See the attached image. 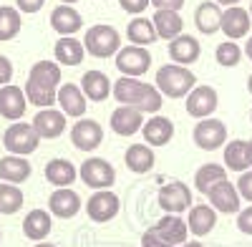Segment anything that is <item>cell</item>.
Here are the masks:
<instances>
[{"instance_id":"cell-1","label":"cell","mask_w":252,"mask_h":247,"mask_svg":"<svg viewBox=\"0 0 252 247\" xmlns=\"http://www.w3.org/2000/svg\"><path fill=\"white\" fill-rule=\"evenodd\" d=\"M61 78H63V73L56 61H38V63H33L28 81H26V89H23L28 104H33L38 109H51L56 104Z\"/></svg>"},{"instance_id":"cell-2","label":"cell","mask_w":252,"mask_h":247,"mask_svg":"<svg viewBox=\"0 0 252 247\" xmlns=\"http://www.w3.org/2000/svg\"><path fill=\"white\" fill-rule=\"evenodd\" d=\"M111 91L121 106H131L141 114H159L164 106V96L159 93V89L154 84H144L139 78L121 76V78H116Z\"/></svg>"},{"instance_id":"cell-3","label":"cell","mask_w":252,"mask_h":247,"mask_svg":"<svg viewBox=\"0 0 252 247\" xmlns=\"http://www.w3.org/2000/svg\"><path fill=\"white\" fill-rule=\"evenodd\" d=\"M154 78H157L159 93L166 96V98H184L189 91L197 86L194 73L189 71L187 66H179V63H164L157 71Z\"/></svg>"},{"instance_id":"cell-4","label":"cell","mask_w":252,"mask_h":247,"mask_svg":"<svg viewBox=\"0 0 252 247\" xmlns=\"http://www.w3.org/2000/svg\"><path fill=\"white\" fill-rule=\"evenodd\" d=\"M83 48H86V53H91L94 58H111L121 51V35L114 26L96 23L86 31Z\"/></svg>"},{"instance_id":"cell-5","label":"cell","mask_w":252,"mask_h":247,"mask_svg":"<svg viewBox=\"0 0 252 247\" xmlns=\"http://www.w3.org/2000/svg\"><path fill=\"white\" fill-rule=\"evenodd\" d=\"M38 144H40V136L35 134L33 124L28 121H13L3 134V147L8 149V154H15V156L33 154L38 149Z\"/></svg>"},{"instance_id":"cell-6","label":"cell","mask_w":252,"mask_h":247,"mask_svg":"<svg viewBox=\"0 0 252 247\" xmlns=\"http://www.w3.org/2000/svg\"><path fill=\"white\" fill-rule=\"evenodd\" d=\"M78 179L86 184V187L91 189H111L114 187V182H116V169L111 167V164L106 159H86L81 164V169H78Z\"/></svg>"},{"instance_id":"cell-7","label":"cell","mask_w":252,"mask_h":247,"mask_svg":"<svg viewBox=\"0 0 252 247\" xmlns=\"http://www.w3.org/2000/svg\"><path fill=\"white\" fill-rule=\"evenodd\" d=\"M157 202L159 207L166 212V215H182V212H189L192 207V189L187 187L184 182H169L164 184L157 194Z\"/></svg>"},{"instance_id":"cell-8","label":"cell","mask_w":252,"mask_h":247,"mask_svg":"<svg viewBox=\"0 0 252 247\" xmlns=\"http://www.w3.org/2000/svg\"><path fill=\"white\" fill-rule=\"evenodd\" d=\"M116 68L121 76L139 78L152 68V53L141 46H126L116 53Z\"/></svg>"},{"instance_id":"cell-9","label":"cell","mask_w":252,"mask_h":247,"mask_svg":"<svg viewBox=\"0 0 252 247\" xmlns=\"http://www.w3.org/2000/svg\"><path fill=\"white\" fill-rule=\"evenodd\" d=\"M217 104H220V96L212 86H194L192 91H189L184 96V109L189 116H194V119H209L215 111H217Z\"/></svg>"},{"instance_id":"cell-10","label":"cell","mask_w":252,"mask_h":247,"mask_svg":"<svg viewBox=\"0 0 252 247\" xmlns=\"http://www.w3.org/2000/svg\"><path fill=\"white\" fill-rule=\"evenodd\" d=\"M192 139L202 152H215L227 144V126L220 119H199L192 131Z\"/></svg>"},{"instance_id":"cell-11","label":"cell","mask_w":252,"mask_h":247,"mask_svg":"<svg viewBox=\"0 0 252 247\" xmlns=\"http://www.w3.org/2000/svg\"><path fill=\"white\" fill-rule=\"evenodd\" d=\"M207 199H209V207H215V212H224V215H237L240 202H242L237 187L229 179L217 182L215 187L207 192Z\"/></svg>"},{"instance_id":"cell-12","label":"cell","mask_w":252,"mask_h":247,"mask_svg":"<svg viewBox=\"0 0 252 247\" xmlns=\"http://www.w3.org/2000/svg\"><path fill=\"white\" fill-rule=\"evenodd\" d=\"M119 210H121V202H119V197H116L111 189H98V192H94L91 199L86 202V215H89L94 222H98V224L114 219V217L119 215Z\"/></svg>"},{"instance_id":"cell-13","label":"cell","mask_w":252,"mask_h":247,"mask_svg":"<svg viewBox=\"0 0 252 247\" xmlns=\"http://www.w3.org/2000/svg\"><path fill=\"white\" fill-rule=\"evenodd\" d=\"M103 141V129L94 119H78L71 129V144L78 152H94Z\"/></svg>"},{"instance_id":"cell-14","label":"cell","mask_w":252,"mask_h":247,"mask_svg":"<svg viewBox=\"0 0 252 247\" xmlns=\"http://www.w3.org/2000/svg\"><path fill=\"white\" fill-rule=\"evenodd\" d=\"M66 114L61 109H40L33 116V129L40 139H58L63 131H66Z\"/></svg>"},{"instance_id":"cell-15","label":"cell","mask_w":252,"mask_h":247,"mask_svg":"<svg viewBox=\"0 0 252 247\" xmlns=\"http://www.w3.org/2000/svg\"><path fill=\"white\" fill-rule=\"evenodd\" d=\"M26 106H28V98L20 86H15V84L0 86V116L3 119L20 121L26 114Z\"/></svg>"},{"instance_id":"cell-16","label":"cell","mask_w":252,"mask_h":247,"mask_svg":"<svg viewBox=\"0 0 252 247\" xmlns=\"http://www.w3.org/2000/svg\"><path fill=\"white\" fill-rule=\"evenodd\" d=\"M169 58H172V63H179V66H192L199 61V53H202V46H199V40L194 35H177L174 40H169Z\"/></svg>"},{"instance_id":"cell-17","label":"cell","mask_w":252,"mask_h":247,"mask_svg":"<svg viewBox=\"0 0 252 247\" xmlns=\"http://www.w3.org/2000/svg\"><path fill=\"white\" fill-rule=\"evenodd\" d=\"M250 26H252V18H250V10L240 8V5H232L222 10V23H220V31L229 38V40H237V38H245L250 33Z\"/></svg>"},{"instance_id":"cell-18","label":"cell","mask_w":252,"mask_h":247,"mask_svg":"<svg viewBox=\"0 0 252 247\" xmlns=\"http://www.w3.org/2000/svg\"><path fill=\"white\" fill-rule=\"evenodd\" d=\"M141 134H144V139H146L149 147H164V144H169L172 136H174V121L169 116L154 114L152 119L144 121Z\"/></svg>"},{"instance_id":"cell-19","label":"cell","mask_w":252,"mask_h":247,"mask_svg":"<svg viewBox=\"0 0 252 247\" xmlns=\"http://www.w3.org/2000/svg\"><path fill=\"white\" fill-rule=\"evenodd\" d=\"M56 101L61 104V111L66 116H73V119H81L86 114V106H89V98L83 96L81 86H76V84H61Z\"/></svg>"},{"instance_id":"cell-20","label":"cell","mask_w":252,"mask_h":247,"mask_svg":"<svg viewBox=\"0 0 252 247\" xmlns=\"http://www.w3.org/2000/svg\"><path fill=\"white\" fill-rule=\"evenodd\" d=\"M48 212L58 219H71L81 212V197L71 189V187H63V189H56L51 197H48Z\"/></svg>"},{"instance_id":"cell-21","label":"cell","mask_w":252,"mask_h":247,"mask_svg":"<svg viewBox=\"0 0 252 247\" xmlns=\"http://www.w3.org/2000/svg\"><path fill=\"white\" fill-rule=\"evenodd\" d=\"M166 245L169 247H179L187 242V235H189V227H187V222L179 217V215H164L154 227H152Z\"/></svg>"},{"instance_id":"cell-22","label":"cell","mask_w":252,"mask_h":247,"mask_svg":"<svg viewBox=\"0 0 252 247\" xmlns=\"http://www.w3.org/2000/svg\"><path fill=\"white\" fill-rule=\"evenodd\" d=\"M109 124H111L114 134H119V136H134L144 126V114L131 109V106H119V109H114Z\"/></svg>"},{"instance_id":"cell-23","label":"cell","mask_w":252,"mask_h":247,"mask_svg":"<svg viewBox=\"0 0 252 247\" xmlns=\"http://www.w3.org/2000/svg\"><path fill=\"white\" fill-rule=\"evenodd\" d=\"M217 224V212L215 207H209V204H192L189 207V215H187V227L194 237H204L215 230Z\"/></svg>"},{"instance_id":"cell-24","label":"cell","mask_w":252,"mask_h":247,"mask_svg":"<svg viewBox=\"0 0 252 247\" xmlns=\"http://www.w3.org/2000/svg\"><path fill=\"white\" fill-rule=\"evenodd\" d=\"M51 28L58 35H73L83 28V15L73 8V5H58L51 13Z\"/></svg>"},{"instance_id":"cell-25","label":"cell","mask_w":252,"mask_h":247,"mask_svg":"<svg viewBox=\"0 0 252 247\" xmlns=\"http://www.w3.org/2000/svg\"><path fill=\"white\" fill-rule=\"evenodd\" d=\"M111 78L103 73V71H86L81 78V91L83 96H86L89 101H96V104H101V101H106L111 96Z\"/></svg>"},{"instance_id":"cell-26","label":"cell","mask_w":252,"mask_h":247,"mask_svg":"<svg viewBox=\"0 0 252 247\" xmlns=\"http://www.w3.org/2000/svg\"><path fill=\"white\" fill-rule=\"evenodd\" d=\"M53 230V215L46 212V210H31L23 219V235L28 240H35V242H43Z\"/></svg>"},{"instance_id":"cell-27","label":"cell","mask_w":252,"mask_h":247,"mask_svg":"<svg viewBox=\"0 0 252 247\" xmlns=\"http://www.w3.org/2000/svg\"><path fill=\"white\" fill-rule=\"evenodd\" d=\"M33 167L26 156H15V154H8L0 159V179L8 182V184H23L28 182Z\"/></svg>"},{"instance_id":"cell-28","label":"cell","mask_w":252,"mask_h":247,"mask_svg":"<svg viewBox=\"0 0 252 247\" xmlns=\"http://www.w3.org/2000/svg\"><path fill=\"white\" fill-rule=\"evenodd\" d=\"M222 23V10L215 0H204L194 10V26L202 35H215Z\"/></svg>"},{"instance_id":"cell-29","label":"cell","mask_w":252,"mask_h":247,"mask_svg":"<svg viewBox=\"0 0 252 247\" xmlns=\"http://www.w3.org/2000/svg\"><path fill=\"white\" fill-rule=\"evenodd\" d=\"M124 161H126V169L134 172V174H146V172H152L154 169V152L149 144H131L129 149H126L124 154Z\"/></svg>"},{"instance_id":"cell-30","label":"cell","mask_w":252,"mask_h":247,"mask_svg":"<svg viewBox=\"0 0 252 247\" xmlns=\"http://www.w3.org/2000/svg\"><path fill=\"white\" fill-rule=\"evenodd\" d=\"M53 56H56V63L58 66H78L83 56H86V48L78 38H71V35H63L56 40V48H53Z\"/></svg>"},{"instance_id":"cell-31","label":"cell","mask_w":252,"mask_h":247,"mask_svg":"<svg viewBox=\"0 0 252 247\" xmlns=\"http://www.w3.org/2000/svg\"><path fill=\"white\" fill-rule=\"evenodd\" d=\"M46 179L53 184V187L63 189V187H71V184L78 179V169L68 159H51L46 164Z\"/></svg>"},{"instance_id":"cell-32","label":"cell","mask_w":252,"mask_h":247,"mask_svg":"<svg viewBox=\"0 0 252 247\" xmlns=\"http://www.w3.org/2000/svg\"><path fill=\"white\" fill-rule=\"evenodd\" d=\"M152 23L157 28V35L164 38V40H174L184 31V18L177 10H154Z\"/></svg>"},{"instance_id":"cell-33","label":"cell","mask_w":252,"mask_h":247,"mask_svg":"<svg viewBox=\"0 0 252 247\" xmlns=\"http://www.w3.org/2000/svg\"><path fill=\"white\" fill-rule=\"evenodd\" d=\"M126 38L131 40V46H141V48H146V46H152V43L159 40L152 18H134L131 23L126 26Z\"/></svg>"},{"instance_id":"cell-34","label":"cell","mask_w":252,"mask_h":247,"mask_svg":"<svg viewBox=\"0 0 252 247\" xmlns=\"http://www.w3.org/2000/svg\"><path fill=\"white\" fill-rule=\"evenodd\" d=\"M224 169L229 172H247L250 169V156H247V141L232 139L224 144Z\"/></svg>"},{"instance_id":"cell-35","label":"cell","mask_w":252,"mask_h":247,"mask_svg":"<svg viewBox=\"0 0 252 247\" xmlns=\"http://www.w3.org/2000/svg\"><path fill=\"white\" fill-rule=\"evenodd\" d=\"M222 179H227V169L222 167V164L209 161V164H202V167L197 169V174H194V187H197V192L207 194V192L212 189L217 182H222Z\"/></svg>"},{"instance_id":"cell-36","label":"cell","mask_w":252,"mask_h":247,"mask_svg":"<svg viewBox=\"0 0 252 247\" xmlns=\"http://www.w3.org/2000/svg\"><path fill=\"white\" fill-rule=\"evenodd\" d=\"M18 8L13 5H0V40H13L20 28H23V18Z\"/></svg>"},{"instance_id":"cell-37","label":"cell","mask_w":252,"mask_h":247,"mask_svg":"<svg viewBox=\"0 0 252 247\" xmlns=\"http://www.w3.org/2000/svg\"><path fill=\"white\" fill-rule=\"evenodd\" d=\"M23 192H20L18 184H8V182H0V215H15L23 207Z\"/></svg>"},{"instance_id":"cell-38","label":"cell","mask_w":252,"mask_h":247,"mask_svg":"<svg viewBox=\"0 0 252 247\" xmlns=\"http://www.w3.org/2000/svg\"><path fill=\"white\" fill-rule=\"evenodd\" d=\"M242 53L245 51L237 46V40H222V43L217 46V51H215V61L224 68H232L242 61Z\"/></svg>"},{"instance_id":"cell-39","label":"cell","mask_w":252,"mask_h":247,"mask_svg":"<svg viewBox=\"0 0 252 247\" xmlns=\"http://www.w3.org/2000/svg\"><path fill=\"white\" fill-rule=\"evenodd\" d=\"M119 5L124 13H129V15H141L146 8L152 5V0H119Z\"/></svg>"},{"instance_id":"cell-40","label":"cell","mask_w":252,"mask_h":247,"mask_svg":"<svg viewBox=\"0 0 252 247\" xmlns=\"http://www.w3.org/2000/svg\"><path fill=\"white\" fill-rule=\"evenodd\" d=\"M237 192H240L242 199H247V202L252 204V169H247V172L240 174V179H237Z\"/></svg>"},{"instance_id":"cell-41","label":"cell","mask_w":252,"mask_h":247,"mask_svg":"<svg viewBox=\"0 0 252 247\" xmlns=\"http://www.w3.org/2000/svg\"><path fill=\"white\" fill-rule=\"evenodd\" d=\"M237 230L242 235H252V204L237 212Z\"/></svg>"},{"instance_id":"cell-42","label":"cell","mask_w":252,"mask_h":247,"mask_svg":"<svg viewBox=\"0 0 252 247\" xmlns=\"http://www.w3.org/2000/svg\"><path fill=\"white\" fill-rule=\"evenodd\" d=\"M43 5H46V0H15V8H18L20 13H26V15L38 13Z\"/></svg>"},{"instance_id":"cell-43","label":"cell","mask_w":252,"mask_h":247,"mask_svg":"<svg viewBox=\"0 0 252 247\" xmlns=\"http://www.w3.org/2000/svg\"><path fill=\"white\" fill-rule=\"evenodd\" d=\"M141 247H169V245H166V242H164V240L149 227V230L141 235Z\"/></svg>"},{"instance_id":"cell-44","label":"cell","mask_w":252,"mask_h":247,"mask_svg":"<svg viewBox=\"0 0 252 247\" xmlns=\"http://www.w3.org/2000/svg\"><path fill=\"white\" fill-rule=\"evenodd\" d=\"M10 78H13V63H10V58L0 56V86H8Z\"/></svg>"},{"instance_id":"cell-45","label":"cell","mask_w":252,"mask_h":247,"mask_svg":"<svg viewBox=\"0 0 252 247\" xmlns=\"http://www.w3.org/2000/svg\"><path fill=\"white\" fill-rule=\"evenodd\" d=\"M184 3L187 0H152L154 10H177V13L184 8Z\"/></svg>"},{"instance_id":"cell-46","label":"cell","mask_w":252,"mask_h":247,"mask_svg":"<svg viewBox=\"0 0 252 247\" xmlns=\"http://www.w3.org/2000/svg\"><path fill=\"white\" fill-rule=\"evenodd\" d=\"M217 5H224V8H232V5H240V0H215Z\"/></svg>"},{"instance_id":"cell-47","label":"cell","mask_w":252,"mask_h":247,"mask_svg":"<svg viewBox=\"0 0 252 247\" xmlns=\"http://www.w3.org/2000/svg\"><path fill=\"white\" fill-rule=\"evenodd\" d=\"M242 51H245V56H247V58L252 61V35L247 38V43H245V48H242Z\"/></svg>"},{"instance_id":"cell-48","label":"cell","mask_w":252,"mask_h":247,"mask_svg":"<svg viewBox=\"0 0 252 247\" xmlns=\"http://www.w3.org/2000/svg\"><path fill=\"white\" fill-rule=\"evenodd\" d=\"M247 156H250V167H252V139L247 141Z\"/></svg>"},{"instance_id":"cell-49","label":"cell","mask_w":252,"mask_h":247,"mask_svg":"<svg viewBox=\"0 0 252 247\" xmlns=\"http://www.w3.org/2000/svg\"><path fill=\"white\" fill-rule=\"evenodd\" d=\"M179 247H204L202 242H184V245H179Z\"/></svg>"},{"instance_id":"cell-50","label":"cell","mask_w":252,"mask_h":247,"mask_svg":"<svg viewBox=\"0 0 252 247\" xmlns=\"http://www.w3.org/2000/svg\"><path fill=\"white\" fill-rule=\"evenodd\" d=\"M33 247H56L53 242H38V245H33Z\"/></svg>"},{"instance_id":"cell-51","label":"cell","mask_w":252,"mask_h":247,"mask_svg":"<svg viewBox=\"0 0 252 247\" xmlns=\"http://www.w3.org/2000/svg\"><path fill=\"white\" fill-rule=\"evenodd\" d=\"M247 91H250V93H252V73H250V76H247Z\"/></svg>"},{"instance_id":"cell-52","label":"cell","mask_w":252,"mask_h":247,"mask_svg":"<svg viewBox=\"0 0 252 247\" xmlns=\"http://www.w3.org/2000/svg\"><path fill=\"white\" fill-rule=\"evenodd\" d=\"M61 3H63V5H76L78 0H61Z\"/></svg>"},{"instance_id":"cell-53","label":"cell","mask_w":252,"mask_h":247,"mask_svg":"<svg viewBox=\"0 0 252 247\" xmlns=\"http://www.w3.org/2000/svg\"><path fill=\"white\" fill-rule=\"evenodd\" d=\"M250 18H252V3H250Z\"/></svg>"},{"instance_id":"cell-54","label":"cell","mask_w":252,"mask_h":247,"mask_svg":"<svg viewBox=\"0 0 252 247\" xmlns=\"http://www.w3.org/2000/svg\"><path fill=\"white\" fill-rule=\"evenodd\" d=\"M0 240H3V230H0Z\"/></svg>"},{"instance_id":"cell-55","label":"cell","mask_w":252,"mask_h":247,"mask_svg":"<svg viewBox=\"0 0 252 247\" xmlns=\"http://www.w3.org/2000/svg\"><path fill=\"white\" fill-rule=\"evenodd\" d=\"M250 121H252V114H250Z\"/></svg>"}]
</instances>
